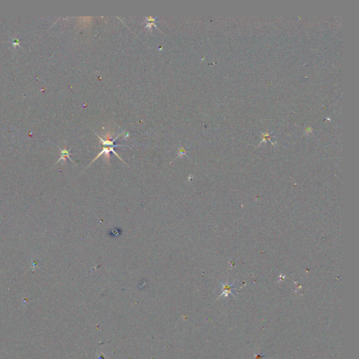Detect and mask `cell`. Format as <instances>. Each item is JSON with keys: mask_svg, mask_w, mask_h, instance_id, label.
<instances>
[{"mask_svg": "<svg viewBox=\"0 0 359 359\" xmlns=\"http://www.w3.org/2000/svg\"><path fill=\"white\" fill-rule=\"evenodd\" d=\"M114 147H103V148H102V152H100V154H98V156H96V157H95V159H94V160H93V161H92V162H91V163H90V164H91V163H93V162H94V161H95V160H96V159H98V157H100V156L101 155H102V154H104V155H105V156H106V158H107V161H108V163H109V162H110V152H113V153H114V154H115V155H116V156H117V157H118V158H119V159H121V160H122V161H123V162L124 163V160H123V159H122V158H121V157H120V156H119V155H118V154H117L116 153V152H115V151H114Z\"/></svg>", "mask_w": 359, "mask_h": 359, "instance_id": "cell-1", "label": "cell"}, {"mask_svg": "<svg viewBox=\"0 0 359 359\" xmlns=\"http://www.w3.org/2000/svg\"><path fill=\"white\" fill-rule=\"evenodd\" d=\"M71 154H71L70 152V150H67V148L63 149V150H62V149H60V158L59 159V160H58V161H57L56 163H58V162H59V161H62V160H63V161H66V159H69L71 161H72V162H73V161H72V160L71 159L70 157Z\"/></svg>", "mask_w": 359, "mask_h": 359, "instance_id": "cell-2", "label": "cell"}, {"mask_svg": "<svg viewBox=\"0 0 359 359\" xmlns=\"http://www.w3.org/2000/svg\"><path fill=\"white\" fill-rule=\"evenodd\" d=\"M183 154H185V150H184V148H180V150L179 151L178 156L180 155H183Z\"/></svg>", "mask_w": 359, "mask_h": 359, "instance_id": "cell-3", "label": "cell"}, {"mask_svg": "<svg viewBox=\"0 0 359 359\" xmlns=\"http://www.w3.org/2000/svg\"><path fill=\"white\" fill-rule=\"evenodd\" d=\"M256 357H257L256 359H262L263 358V356H261L260 355H257Z\"/></svg>", "mask_w": 359, "mask_h": 359, "instance_id": "cell-4", "label": "cell"}]
</instances>
